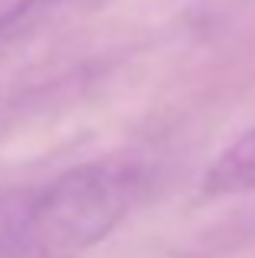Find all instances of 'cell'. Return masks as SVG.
I'll return each mask as SVG.
<instances>
[{
  "instance_id": "6da1fadb",
  "label": "cell",
  "mask_w": 255,
  "mask_h": 258,
  "mask_svg": "<svg viewBox=\"0 0 255 258\" xmlns=\"http://www.w3.org/2000/svg\"><path fill=\"white\" fill-rule=\"evenodd\" d=\"M141 173L98 160L72 167L39 189L17 226L0 242V258H79L131 213Z\"/></svg>"
},
{
  "instance_id": "7a4b0ae2",
  "label": "cell",
  "mask_w": 255,
  "mask_h": 258,
  "mask_svg": "<svg viewBox=\"0 0 255 258\" xmlns=\"http://www.w3.org/2000/svg\"><path fill=\"white\" fill-rule=\"evenodd\" d=\"M203 189L210 196H236L255 189V127L213 160L203 176Z\"/></svg>"
},
{
  "instance_id": "3957f363",
  "label": "cell",
  "mask_w": 255,
  "mask_h": 258,
  "mask_svg": "<svg viewBox=\"0 0 255 258\" xmlns=\"http://www.w3.org/2000/svg\"><path fill=\"white\" fill-rule=\"evenodd\" d=\"M69 4L72 0H17V4H10L0 13V59H7L17 46L33 39Z\"/></svg>"
}]
</instances>
